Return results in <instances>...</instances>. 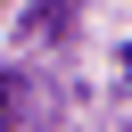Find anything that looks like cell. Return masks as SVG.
Returning <instances> with one entry per match:
<instances>
[{
	"label": "cell",
	"mask_w": 132,
	"mask_h": 132,
	"mask_svg": "<svg viewBox=\"0 0 132 132\" xmlns=\"http://www.w3.org/2000/svg\"><path fill=\"white\" fill-rule=\"evenodd\" d=\"M16 107H25V82H16V74H0V132L16 124Z\"/></svg>",
	"instance_id": "6da1fadb"
},
{
	"label": "cell",
	"mask_w": 132,
	"mask_h": 132,
	"mask_svg": "<svg viewBox=\"0 0 132 132\" xmlns=\"http://www.w3.org/2000/svg\"><path fill=\"white\" fill-rule=\"evenodd\" d=\"M66 8L74 0H41V33H66Z\"/></svg>",
	"instance_id": "7a4b0ae2"
},
{
	"label": "cell",
	"mask_w": 132,
	"mask_h": 132,
	"mask_svg": "<svg viewBox=\"0 0 132 132\" xmlns=\"http://www.w3.org/2000/svg\"><path fill=\"white\" fill-rule=\"evenodd\" d=\"M124 74H132V58H124Z\"/></svg>",
	"instance_id": "3957f363"
}]
</instances>
